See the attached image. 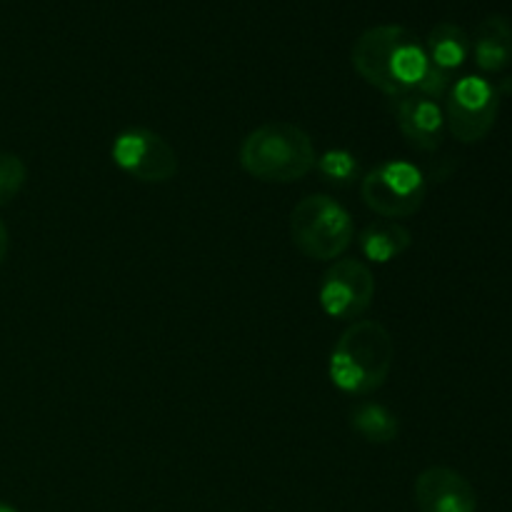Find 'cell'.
Listing matches in <instances>:
<instances>
[{
	"mask_svg": "<svg viewBox=\"0 0 512 512\" xmlns=\"http://www.w3.org/2000/svg\"><path fill=\"white\" fill-rule=\"evenodd\" d=\"M353 68L360 78L388 98L398 100L418 93L420 83L430 73L425 43L405 25H373L355 40Z\"/></svg>",
	"mask_w": 512,
	"mask_h": 512,
	"instance_id": "6da1fadb",
	"label": "cell"
},
{
	"mask_svg": "<svg viewBox=\"0 0 512 512\" xmlns=\"http://www.w3.org/2000/svg\"><path fill=\"white\" fill-rule=\"evenodd\" d=\"M395 363V343L378 320H355L330 353L328 373L335 388L348 395H370L383 388Z\"/></svg>",
	"mask_w": 512,
	"mask_h": 512,
	"instance_id": "7a4b0ae2",
	"label": "cell"
},
{
	"mask_svg": "<svg viewBox=\"0 0 512 512\" xmlns=\"http://www.w3.org/2000/svg\"><path fill=\"white\" fill-rule=\"evenodd\" d=\"M240 165L260 183H298L315 170L318 150L300 125L273 120L245 135L240 143Z\"/></svg>",
	"mask_w": 512,
	"mask_h": 512,
	"instance_id": "3957f363",
	"label": "cell"
},
{
	"mask_svg": "<svg viewBox=\"0 0 512 512\" xmlns=\"http://www.w3.org/2000/svg\"><path fill=\"white\" fill-rule=\"evenodd\" d=\"M293 245L310 260H340L355 240L348 210L330 195H305L290 215Z\"/></svg>",
	"mask_w": 512,
	"mask_h": 512,
	"instance_id": "277c9868",
	"label": "cell"
},
{
	"mask_svg": "<svg viewBox=\"0 0 512 512\" xmlns=\"http://www.w3.org/2000/svg\"><path fill=\"white\" fill-rule=\"evenodd\" d=\"M360 195L373 213L383 215L385 220H398L423 208L428 183L418 165L408 160H388L360 178Z\"/></svg>",
	"mask_w": 512,
	"mask_h": 512,
	"instance_id": "5b68a950",
	"label": "cell"
},
{
	"mask_svg": "<svg viewBox=\"0 0 512 512\" xmlns=\"http://www.w3.org/2000/svg\"><path fill=\"white\" fill-rule=\"evenodd\" d=\"M500 90L483 75H463L445 95V125L458 143L475 145L490 135L500 113Z\"/></svg>",
	"mask_w": 512,
	"mask_h": 512,
	"instance_id": "8992f818",
	"label": "cell"
},
{
	"mask_svg": "<svg viewBox=\"0 0 512 512\" xmlns=\"http://www.w3.org/2000/svg\"><path fill=\"white\" fill-rule=\"evenodd\" d=\"M113 163L138 183L160 185L178 175V153L150 128H128L113 140Z\"/></svg>",
	"mask_w": 512,
	"mask_h": 512,
	"instance_id": "52a82bcc",
	"label": "cell"
},
{
	"mask_svg": "<svg viewBox=\"0 0 512 512\" xmlns=\"http://www.w3.org/2000/svg\"><path fill=\"white\" fill-rule=\"evenodd\" d=\"M320 305L333 320L363 318L375 298L373 270L355 258L335 260L320 283Z\"/></svg>",
	"mask_w": 512,
	"mask_h": 512,
	"instance_id": "ba28073f",
	"label": "cell"
},
{
	"mask_svg": "<svg viewBox=\"0 0 512 512\" xmlns=\"http://www.w3.org/2000/svg\"><path fill=\"white\" fill-rule=\"evenodd\" d=\"M418 512H478V493L463 473L445 465L423 470L415 478Z\"/></svg>",
	"mask_w": 512,
	"mask_h": 512,
	"instance_id": "9c48e42d",
	"label": "cell"
},
{
	"mask_svg": "<svg viewBox=\"0 0 512 512\" xmlns=\"http://www.w3.org/2000/svg\"><path fill=\"white\" fill-rule=\"evenodd\" d=\"M395 120L405 143L420 153H435L445 140V110L438 100L413 93L395 100Z\"/></svg>",
	"mask_w": 512,
	"mask_h": 512,
	"instance_id": "30bf717a",
	"label": "cell"
},
{
	"mask_svg": "<svg viewBox=\"0 0 512 512\" xmlns=\"http://www.w3.org/2000/svg\"><path fill=\"white\" fill-rule=\"evenodd\" d=\"M470 48L475 53V65L483 73H503L512 63V23L505 15H488L478 25L475 43Z\"/></svg>",
	"mask_w": 512,
	"mask_h": 512,
	"instance_id": "8fae6325",
	"label": "cell"
},
{
	"mask_svg": "<svg viewBox=\"0 0 512 512\" xmlns=\"http://www.w3.org/2000/svg\"><path fill=\"white\" fill-rule=\"evenodd\" d=\"M410 243H413V235L398 220H375L365 225L363 233L358 235V248L363 258L378 265L393 263L410 248Z\"/></svg>",
	"mask_w": 512,
	"mask_h": 512,
	"instance_id": "7c38bea8",
	"label": "cell"
},
{
	"mask_svg": "<svg viewBox=\"0 0 512 512\" xmlns=\"http://www.w3.org/2000/svg\"><path fill=\"white\" fill-rule=\"evenodd\" d=\"M425 53L433 68L443 70L453 78L455 70H460L465 65L470 55V38L460 25L455 23H438L428 33L425 40Z\"/></svg>",
	"mask_w": 512,
	"mask_h": 512,
	"instance_id": "4fadbf2b",
	"label": "cell"
},
{
	"mask_svg": "<svg viewBox=\"0 0 512 512\" xmlns=\"http://www.w3.org/2000/svg\"><path fill=\"white\" fill-rule=\"evenodd\" d=\"M350 428L360 435L363 440L375 445H388L395 443L400 435V420L395 418L393 410L385 405L365 400L350 410Z\"/></svg>",
	"mask_w": 512,
	"mask_h": 512,
	"instance_id": "5bb4252c",
	"label": "cell"
},
{
	"mask_svg": "<svg viewBox=\"0 0 512 512\" xmlns=\"http://www.w3.org/2000/svg\"><path fill=\"white\" fill-rule=\"evenodd\" d=\"M315 170H318L320 180L335 185V188H348V185H353L355 180L363 178L358 158L345 148L325 150L323 155H318V160H315Z\"/></svg>",
	"mask_w": 512,
	"mask_h": 512,
	"instance_id": "9a60e30c",
	"label": "cell"
},
{
	"mask_svg": "<svg viewBox=\"0 0 512 512\" xmlns=\"http://www.w3.org/2000/svg\"><path fill=\"white\" fill-rule=\"evenodd\" d=\"M28 180V168L23 160L13 153H0V208L13 203L25 188Z\"/></svg>",
	"mask_w": 512,
	"mask_h": 512,
	"instance_id": "2e32d148",
	"label": "cell"
},
{
	"mask_svg": "<svg viewBox=\"0 0 512 512\" xmlns=\"http://www.w3.org/2000/svg\"><path fill=\"white\" fill-rule=\"evenodd\" d=\"M8 245H10L8 228H5V223H3V220H0V265L5 263V255H8Z\"/></svg>",
	"mask_w": 512,
	"mask_h": 512,
	"instance_id": "e0dca14e",
	"label": "cell"
},
{
	"mask_svg": "<svg viewBox=\"0 0 512 512\" xmlns=\"http://www.w3.org/2000/svg\"><path fill=\"white\" fill-rule=\"evenodd\" d=\"M0 512H18L13 508V505H8V503H3V500H0Z\"/></svg>",
	"mask_w": 512,
	"mask_h": 512,
	"instance_id": "ac0fdd59",
	"label": "cell"
}]
</instances>
